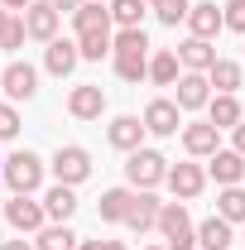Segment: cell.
Listing matches in <instances>:
<instances>
[{"mask_svg":"<svg viewBox=\"0 0 245 250\" xmlns=\"http://www.w3.org/2000/svg\"><path fill=\"white\" fill-rule=\"evenodd\" d=\"M43 173H48V164L34 154V149H15V154H5V168H0V178L10 183V192H39L43 188Z\"/></svg>","mask_w":245,"mask_h":250,"instance_id":"cell-1","label":"cell"},{"mask_svg":"<svg viewBox=\"0 0 245 250\" xmlns=\"http://www.w3.org/2000/svg\"><path fill=\"white\" fill-rule=\"evenodd\" d=\"M168 178V159L159 154V149H135V154H125V183L135 188V192H154V188Z\"/></svg>","mask_w":245,"mask_h":250,"instance_id":"cell-2","label":"cell"},{"mask_svg":"<svg viewBox=\"0 0 245 250\" xmlns=\"http://www.w3.org/2000/svg\"><path fill=\"white\" fill-rule=\"evenodd\" d=\"M159 236H163V246L168 250H197V226L187 217V202H163V212H159Z\"/></svg>","mask_w":245,"mask_h":250,"instance_id":"cell-3","label":"cell"},{"mask_svg":"<svg viewBox=\"0 0 245 250\" xmlns=\"http://www.w3.org/2000/svg\"><path fill=\"white\" fill-rule=\"evenodd\" d=\"M5 221L15 226V236H39L48 226V212H43V197H29V192H15L5 202Z\"/></svg>","mask_w":245,"mask_h":250,"instance_id":"cell-4","label":"cell"},{"mask_svg":"<svg viewBox=\"0 0 245 250\" xmlns=\"http://www.w3.org/2000/svg\"><path fill=\"white\" fill-rule=\"evenodd\" d=\"M48 168H53V183L77 188V183L92 178V154H87L82 145H58V154L48 159Z\"/></svg>","mask_w":245,"mask_h":250,"instance_id":"cell-5","label":"cell"},{"mask_svg":"<svg viewBox=\"0 0 245 250\" xmlns=\"http://www.w3.org/2000/svg\"><path fill=\"white\" fill-rule=\"evenodd\" d=\"M0 92L10 96L15 106H20V101H34V92H39V67L10 58V62H5V72H0Z\"/></svg>","mask_w":245,"mask_h":250,"instance_id":"cell-6","label":"cell"},{"mask_svg":"<svg viewBox=\"0 0 245 250\" xmlns=\"http://www.w3.org/2000/svg\"><path fill=\"white\" fill-rule=\"evenodd\" d=\"M168 192L178 197V202H192L202 188H207V168L197 164V159H183V164H168Z\"/></svg>","mask_w":245,"mask_h":250,"instance_id":"cell-7","label":"cell"},{"mask_svg":"<svg viewBox=\"0 0 245 250\" xmlns=\"http://www.w3.org/2000/svg\"><path fill=\"white\" fill-rule=\"evenodd\" d=\"M144 130L149 135H178L183 130V106L168 101V96H154L149 106H144Z\"/></svg>","mask_w":245,"mask_h":250,"instance_id":"cell-8","label":"cell"},{"mask_svg":"<svg viewBox=\"0 0 245 250\" xmlns=\"http://www.w3.org/2000/svg\"><path fill=\"white\" fill-rule=\"evenodd\" d=\"M144 116H116V121L106 125V140H111V149H121V154H135V149H144Z\"/></svg>","mask_w":245,"mask_h":250,"instance_id":"cell-9","label":"cell"},{"mask_svg":"<svg viewBox=\"0 0 245 250\" xmlns=\"http://www.w3.org/2000/svg\"><path fill=\"white\" fill-rule=\"evenodd\" d=\"M67 116H72V121H101V116H106V92H101L96 82L72 87V92H67Z\"/></svg>","mask_w":245,"mask_h":250,"instance_id":"cell-10","label":"cell"},{"mask_svg":"<svg viewBox=\"0 0 245 250\" xmlns=\"http://www.w3.org/2000/svg\"><path fill=\"white\" fill-rule=\"evenodd\" d=\"M183 149H187V159H212L221 149V130L212 121H187L183 125Z\"/></svg>","mask_w":245,"mask_h":250,"instance_id":"cell-11","label":"cell"},{"mask_svg":"<svg viewBox=\"0 0 245 250\" xmlns=\"http://www.w3.org/2000/svg\"><path fill=\"white\" fill-rule=\"evenodd\" d=\"M58 24H62V15L48 0H34L29 10H24V29H29V39H39V43H53V39H58Z\"/></svg>","mask_w":245,"mask_h":250,"instance_id":"cell-12","label":"cell"},{"mask_svg":"<svg viewBox=\"0 0 245 250\" xmlns=\"http://www.w3.org/2000/svg\"><path fill=\"white\" fill-rule=\"evenodd\" d=\"M77 62H82L77 39H53V43L43 48V72H53V77H72V72H77Z\"/></svg>","mask_w":245,"mask_h":250,"instance_id":"cell-13","label":"cell"},{"mask_svg":"<svg viewBox=\"0 0 245 250\" xmlns=\"http://www.w3.org/2000/svg\"><path fill=\"white\" fill-rule=\"evenodd\" d=\"M207 178H216V188H236L245 178V154L241 149H216L207 159Z\"/></svg>","mask_w":245,"mask_h":250,"instance_id":"cell-14","label":"cell"},{"mask_svg":"<svg viewBox=\"0 0 245 250\" xmlns=\"http://www.w3.org/2000/svg\"><path fill=\"white\" fill-rule=\"evenodd\" d=\"M221 29H226V15H221V5H212V0H197V5L187 10V34H192V39H216Z\"/></svg>","mask_w":245,"mask_h":250,"instance_id":"cell-15","label":"cell"},{"mask_svg":"<svg viewBox=\"0 0 245 250\" xmlns=\"http://www.w3.org/2000/svg\"><path fill=\"white\" fill-rule=\"evenodd\" d=\"M130 207H135V188H106L101 192V202H96V217L106 221V226H125V217H130Z\"/></svg>","mask_w":245,"mask_h":250,"instance_id":"cell-16","label":"cell"},{"mask_svg":"<svg viewBox=\"0 0 245 250\" xmlns=\"http://www.w3.org/2000/svg\"><path fill=\"white\" fill-rule=\"evenodd\" d=\"M173 101H178L183 111H207V106H212V82H207V72H183Z\"/></svg>","mask_w":245,"mask_h":250,"instance_id":"cell-17","label":"cell"},{"mask_svg":"<svg viewBox=\"0 0 245 250\" xmlns=\"http://www.w3.org/2000/svg\"><path fill=\"white\" fill-rule=\"evenodd\" d=\"M159 212H163V202H159L154 192H135V207H130V217H125V231H135V236L159 231Z\"/></svg>","mask_w":245,"mask_h":250,"instance_id":"cell-18","label":"cell"},{"mask_svg":"<svg viewBox=\"0 0 245 250\" xmlns=\"http://www.w3.org/2000/svg\"><path fill=\"white\" fill-rule=\"evenodd\" d=\"M173 53H178V62H183V72H212V62H216L212 39H192V34H187Z\"/></svg>","mask_w":245,"mask_h":250,"instance_id":"cell-19","label":"cell"},{"mask_svg":"<svg viewBox=\"0 0 245 250\" xmlns=\"http://www.w3.org/2000/svg\"><path fill=\"white\" fill-rule=\"evenodd\" d=\"M197 246H202V250H236V226L212 212V217L197 226Z\"/></svg>","mask_w":245,"mask_h":250,"instance_id":"cell-20","label":"cell"},{"mask_svg":"<svg viewBox=\"0 0 245 250\" xmlns=\"http://www.w3.org/2000/svg\"><path fill=\"white\" fill-rule=\"evenodd\" d=\"M111 24H116V20H111V5H101V0H87V5L72 15V29H77V39H82V34H106Z\"/></svg>","mask_w":245,"mask_h":250,"instance_id":"cell-21","label":"cell"},{"mask_svg":"<svg viewBox=\"0 0 245 250\" xmlns=\"http://www.w3.org/2000/svg\"><path fill=\"white\" fill-rule=\"evenodd\" d=\"M82 246V236L67 226V221H48L39 236H34V250H77Z\"/></svg>","mask_w":245,"mask_h":250,"instance_id":"cell-22","label":"cell"},{"mask_svg":"<svg viewBox=\"0 0 245 250\" xmlns=\"http://www.w3.org/2000/svg\"><path fill=\"white\" fill-rule=\"evenodd\" d=\"M43 212H48V221H72V212H77V188L53 183L43 192Z\"/></svg>","mask_w":245,"mask_h":250,"instance_id":"cell-23","label":"cell"},{"mask_svg":"<svg viewBox=\"0 0 245 250\" xmlns=\"http://www.w3.org/2000/svg\"><path fill=\"white\" fill-rule=\"evenodd\" d=\"M207 82H212V96H216V92L236 96V92L245 87V72H241V62H231V58H216V62H212V72H207Z\"/></svg>","mask_w":245,"mask_h":250,"instance_id":"cell-24","label":"cell"},{"mask_svg":"<svg viewBox=\"0 0 245 250\" xmlns=\"http://www.w3.org/2000/svg\"><path fill=\"white\" fill-rule=\"evenodd\" d=\"M207 121H212L216 130H236V125L245 121V111H241V96H226V92H216V96H212V106H207Z\"/></svg>","mask_w":245,"mask_h":250,"instance_id":"cell-25","label":"cell"},{"mask_svg":"<svg viewBox=\"0 0 245 250\" xmlns=\"http://www.w3.org/2000/svg\"><path fill=\"white\" fill-rule=\"evenodd\" d=\"M178 77H183L178 53H173V48H159V53L149 58V82L154 87H178Z\"/></svg>","mask_w":245,"mask_h":250,"instance_id":"cell-26","label":"cell"},{"mask_svg":"<svg viewBox=\"0 0 245 250\" xmlns=\"http://www.w3.org/2000/svg\"><path fill=\"white\" fill-rule=\"evenodd\" d=\"M111 58H116V77L130 87H140L149 77V53H111Z\"/></svg>","mask_w":245,"mask_h":250,"instance_id":"cell-27","label":"cell"},{"mask_svg":"<svg viewBox=\"0 0 245 250\" xmlns=\"http://www.w3.org/2000/svg\"><path fill=\"white\" fill-rule=\"evenodd\" d=\"M216 217H226L231 226H245V188H221L216 192Z\"/></svg>","mask_w":245,"mask_h":250,"instance_id":"cell-28","label":"cell"},{"mask_svg":"<svg viewBox=\"0 0 245 250\" xmlns=\"http://www.w3.org/2000/svg\"><path fill=\"white\" fill-rule=\"evenodd\" d=\"M144 15H149V0H111V20L121 29H144Z\"/></svg>","mask_w":245,"mask_h":250,"instance_id":"cell-29","label":"cell"},{"mask_svg":"<svg viewBox=\"0 0 245 250\" xmlns=\"http://www.w3.org/2000/svg\"><path fill=\"white\" fill-rule=\"evenodd\" d=\"M77 48H82V62H101L106 53H116V34H82L77 39Z\"/></svg>","mask_w":245,"mask_h":250,"instance_id":"cell-30","label":"cell"},{"mask_svg":"<svg viewBox=\"0 0 245 250\" xmlns=\"http://www.w3.org/2000/svg\"><path fill=\"white\" fill-rule=\"evenodd\" d=\"M187 0H163V5H154V15H159V24H168V29H178V24H187Z\"/></svg>","mask_w":245,"mask_h":250,"instance_id":"cell-31","label":"cell"},{"mask_svg":"<svg viewBox=\"0 0 245 250\" xmlns=\"http://www.w3.org/2000/svg\"><path fill=\"white\" fill-rule=\"evenodd\" d=\"M116 53H149V34L144 29H116Z\"/></svg>","mask_w":245,"mask_h":250,"instance_id":"cell-32","label":"cell"},{"mask_svg":"<svg viewBox=\"0 0 245 250\" xmlns=\"http://www.w3.org/2000/svg\"><path fill=\"white\" fill-rule=\"evenodd\" d=\"M24 39H29V29H24V15H15V20H10V29L0 34V48H5V53H20V48H24Z\"/></svg>","mask_w":245,"mask_h":250,"instance_id":"cell-33","label":"cell"},{"mask_svg":"<svg viewBox=\"0 0 245 250\" xmlns=\"http://www.w3.org/2000/svg\"><path fill=\"white\" fill-rule=\"evenodd\" d=\"M20 135V111L15 101H0V140H15Z\"/></svg>","mask_w":245,"mask_h":250,"instance_id":"cell-34","label":"cell"},{"mask_svg":"<svg viewBox=\"0 0 245 250\" xmlns=\"http://www.w3.org/2000/svg\"><path fill=\"white\" fill-rule=\"evenodd\" d=\"M221 15H226V29H236L245 39V0H226L221 5Z\"/></svg>","mask_w":245,"mask_h":250,"instance_id":"cell-35","label":"cell"},{"mask_svg":"<svg viewBox=\"0 0 245 250\" xmlns=\"http://www.w3.org/2000/svg\"><path fill=\"white\" fill-rule=\"evenodd\" d=\"M48 5H53V10H58V15H77V10H82V5H87V0H48Z\"/></svg>","mask_w":245,"mask_h":250,"instance_id":"cell-36","label":"cell"},{"mask_svg":"<svg viewBox=\"0 0 245 250\" xmlns=\"http://www.w3.org/2000/svg\"><path fill=\"white\" fill-rule=\"evenodd\" d=\"M0 250H34V241H24V236H15V241H0Z\"/></svg>","mask_w":245,"mask_h":250,"instance_id":"cell-37","label":"cell"},{"mask_svg":"<svg viewBox=\"0 0 245 250\" xmlns=\"http://www.w3.org/2000/svg\"><path fill=\"white\" fill-rule=\"evenodd\" d=\"M0 5H5V10H10V15H24V10H29L34 0H0Z\"/></svg>","mask_w":245,"mask_h":250,"instance_id":"cell-38","label":"cell"},{"mask_svg":"<svg viewBox=\"0 0 245 250\" xmlns=\"http://www.w3.org/2000/svg\"><path fill=\"white\" fill-rule=\"evenodd\" d=\"M231 140H236V145H231V149H241V154H245V121L236 125V130H231Z\"/></svg>","mask_w":245,"mask_h":250,"instance_id":"cell-39","label":"cell"},{"mask_svg":"<svg viewBox=\"0 0 245 250\" xmlns=\"http://www.w3.org/2000/svg\"><path fill=\"white\" fill-rule=\"evenodd\" d=\"M10 20H15V15H10V10H5V5H0V34L10 29Z\"/></svg>","mask_w":245,"mask_h":250,"instance_id":"cell-40","label":"cell"},{"mask_svg":"<svg viewBox=\"0 0 245 250\" xmlns=\"http://www.w3.org/2000/svg\"><path fill=\"white\" fill-rule=\"evenodd\" d=\"M77 250H106V241H82Z\"/></svg>","mask_w":245,"mask_h":250,"instance_id":"cell-41","label":"cell"},{"mask_svg":"<svg viewBox=\"0 0 245 250\" xmlns=\"http://www.w3.org/2000/svg\"><path fill=\"white\" fill-rule=\"evenodd\" d=\"M106 250H125V241H106Z\"/></svg>","mask_w":245,"mask_h":250,"instance_id":"cell-42","label":"cell"},{"mask_svg":"<svg viewBox=\"0 0 245 250\" xmlns=\"http://www.w3.org/2000/svg\"><path fill=\"white\" fill-rule=\"evenodd\" d=\"M144 250H168V246H144Z\"/></svg>","mask_w":245,"mask_h":250,"instance_id":"cell-43","label":"cell"},{"mask_svg":"<svg viewBox=\"0 0 245 250\" xmlns=\"http://www.w3.org/2000/svg\"><path fill=\"white\" fill-rule=\"evenodd\" d=\"M0 221H5V202H0Z\"/></svg>","mask_w":245,"mask_h":250,"instance_id":"cell-44","label":"cell"},{"mask_svg":"<svg viewBox=\"0 0 245 250\" xmlns=\"http://www.w3.org/2000/svg\"><path fill=\"white\" fill-rule=\"evenodd\" d=\"M154 5H163V0H149V10H154Z\"/></svg>","mask_w":245,"mask_h":250,"instance_id":"cell-45","label":"cell"},{"mask_svg":"<svg viewBox=\"0 0 245 250\" xmlns=\"http://www.w3.org/2000/svg\"><path fill=\"white\" fill-rule=\"evenodd\" d=\"M0 168H5V159H0Z\"/></svg>","mask_w":245,"mask_h":250,"instance_id":"cell-46","label":"cell"},{"mask_svg":"<svg viewBox=\"0 0 245 250\" xmlns=\"http://www.w3.org/2000/svg\"><path fill=\"white\" fill-rule=\"evenodd\" d=\"M241 241H245V231H241Z\"/></svg>","mask_w":245,"mask_h":250,"instance_id":"cell-47","label":"cell"}]
</instances>
